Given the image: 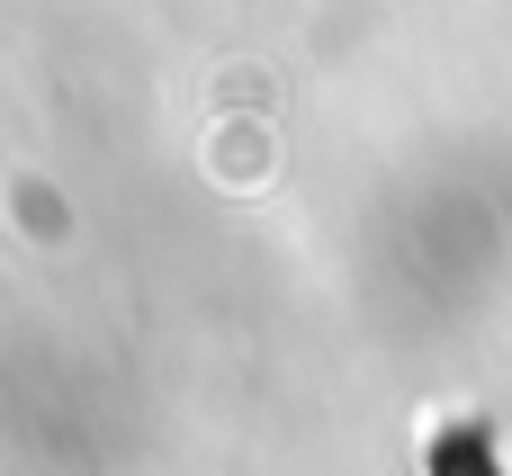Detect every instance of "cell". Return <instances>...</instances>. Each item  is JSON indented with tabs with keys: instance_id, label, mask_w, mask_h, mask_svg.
<instances>
[{
	"instance_id": "6da1fadb",
	"label": "cell",
	"mask_w": 512,
	"mask_h": 476,
	"mask_svg": "<svg viewBox=\"0 0 512 476\" xmlns=\"http://www.w3.org/2000/svg\"><path fill=\"white\" fill-rule=\"evenodd\" d=\"M432 476H486V423H459L432 441Z\"/></svg>"
}]
</instances>
